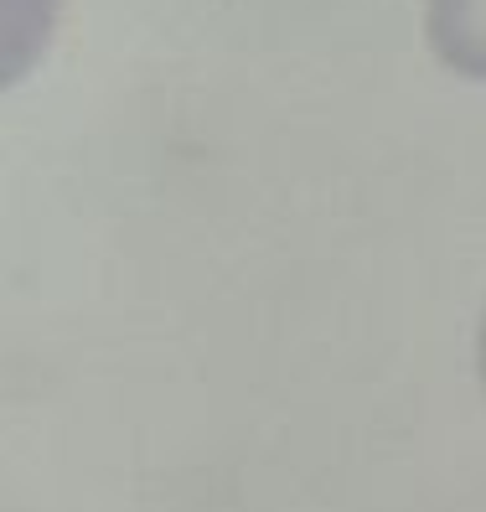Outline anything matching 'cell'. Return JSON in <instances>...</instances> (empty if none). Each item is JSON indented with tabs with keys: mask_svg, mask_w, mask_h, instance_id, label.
I'll return each mask as SVG.
<instances>
[{
	"mask_svg": "<svg viewBox=\"0 0 486 512\" xmlns=\"http://www.w3.org/2000/svg\"><path fill=\"white\" fill-rule=\"evenodd\" d=\"M430 47L461 78H486V0H430Z\"/></svg>",
	"mask_w": 486,
	"mask_h": 512,
	"instance_id": "1",
	"label": "cell"
},
{
	"mask_svg": "<svg viewBox=\"0 0 486 512\" xmlns=\"http://www.w3.org/2000/svg\"><path fill=\"white\" fill-rule=\"evenodd\" d=\"M481 383H486V321H481Z\"/></svg>",
	"mask_w": 486,
	"mask_h": 512,
	"instance_id": "2",
	"label": "cell"
}]
</instances>
